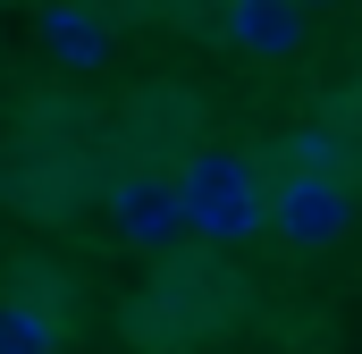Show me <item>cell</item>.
Listing matches in <instances>:
<instances>
[{"label": "cell", "instance_id": "1", "mask_svg": "<svg viewBox=\"0 0 362 354\" xmlns=\"http://www.w3.org/2000/svg\"><path fill=\"white\" fill-rule=\"evenodd\" d=\"M169 194H177L185 236H202V245H253V236L270 228L262 169H253L245 152H228V144H194L177 161V177H169Z\"/></svg>", "mask_w": 362, "mask_h": 354}, {"label": "cell", "instance_id": "2", "mask_svg": "<svg viewBox=\"0 0 362 354\" xmlns=\"http://www.w3.org/2000/svg\"><path fill=\"white\" fill-rule=\"evenodd\" d=\"M262 202H270L278 236H286L295 253H329V245L354 228V194H346V177H278Z\"/></svg>", "mask_w": 362, "mask_h": 354}, {"label": "cell", "instance_id": "3", "mask_svg": "<svg viewBox=\"0 0 362 354\" xmlns=\"http://www.w3.org/2000/svg\"><path fill=\"white\" fill-rule=\"evenodd\" d=\"M110 219H118V236L135 245V253H152V262H169L185 245V219H177V194H169V177L160 169H118L110 177Z\"/></svg>", "mask_w": 362, "mask_h": 354}, {"label": "cell", "instance_id": "4", "mask_svg": "<svg viewBox=\"0 0 362 354\" xmlns=\"http://www.w3.org/2000/svg\"><path fill=\"white\" fill-rule=\"evenodd\" d=\"M42 51H51L68 76H101L110 51H118V34H110V17L85 8V0H51V8H42Z\"/></svg>", "mask_w": 362, "mask_h": 354}, {"label": "cell", "instance_id": "5", "mask_svg": "<svg viewBox=\"0 0 362 354\" xmlns=\"http://www.w3.org/2000/svg\"><path fill=\"white\" fill-rule=\"evenodd\" d=\"M219 34L245 59H295L303 51V8L295 0H228L219 8Z\"/></svg>", "mask_w": 362, "mask_h": 354}, {"label": "cell", "instance_id": "6", "mask_svg": "<svg viewBox=\"0 0 362 354\" xmlns=\"http://www.w3.org/2000/svg\"><path fill=\"white\" fill-rule=\"evenodd\" d=\"M278 169H286V177H337V169H346V135H337V118H303V127H286V135H278Z\"/></svg>", "mask_w": 362, "mask_h": 354}, {"label": "cell", "instance_id": "7", "mask_svg": "<svg viewBox=\"0 0 362 354\" xmlns=\"http://www.w3.org/2000/svg\"><path fill=\"white\" fill-rule=\"evenodd\" d=\"M59 312L34 295H0V354H59Z\"/></svg>", "mask_w": 362, "mask_h": 354}, {"label": "cell", "instance_id": "8", "mask_svg": "<svg viewBox=\"0 0 362 354\" xmlns=\"http://www.w3.org/2000/svg\"><path fill=\"white\" fill-rule=\"evenodd\" d=\"M295 8H312V0H295Z\"/></svg>", "mask_w": 362, "mask_h": 354}]
</instances>
